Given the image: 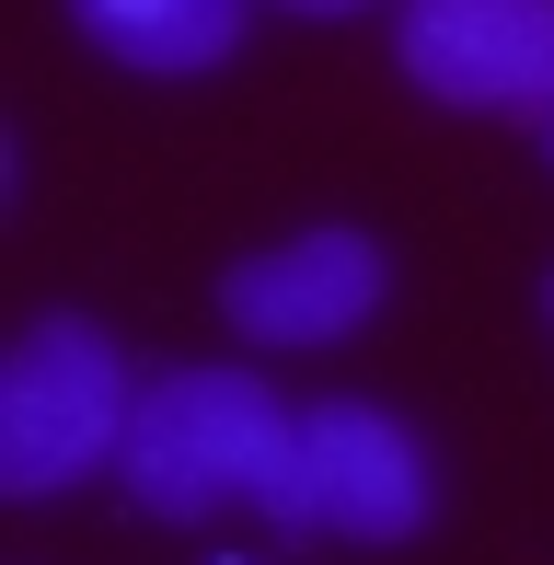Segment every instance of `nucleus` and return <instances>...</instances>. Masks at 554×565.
I'll return each mask as SVG.
<instances>
[{
  "label": "nucleus",
  "instance_id": "obj_1",
  "mask_svg": "<svg viewBox=\"0 0 554 565\" xmlns=\"http://www.w3.org/2000/svg\"><path fill=\"white\" fill-rule=\"evenodd\" d=\"M289 404L255 370H162L139 381L128 450H116V484H128L139 520H232V508L277 497V461H289Z\"/></svg>",
  "mask_w": 554,
  "mask_h": 565
},
{
  "label": "nucleus",
  "instance_id": "obj_2",
  "mask_svg": "<svg viewBox=\"0 0 554 565\" xmlns=\"http://www.w3.org/2000/svg\"><path fill=\"white\" fill-rule=\"evenodd\" d=\"M128 416H139V381L116 335L93 312H35L0 358V497L35 508L58 484L105 473L128 450Z\"/></svg>",
  "mask_w": 554,
  "mask_h": 565
},
{
  "label": "nucleus",
  "instance_id": "obj_3",
  "mask_svg": "<svg viewBox=\"0 0 554 565\" xmlns=\"http://www.w3.org/2000/svg\"><path fill=\"white\" fill-rule=\"evenodd\" d=\"M266 520L289 531V543H416V531L439 520V461H427V439L393 404L323 393V404H300V427H289Z\"/></svg>",
  "mask_w": 554,
  "mask_h": 565
},
{
  "label": "nucleus",
  "instance_id": "obj_4",
  "mask_svg": "<svg viewBox=\"0 0 554 565\" xmlns=\"http://www.w3.org/2000/svg\"><path fill=\"white\" fill-rule=\"evenodd\" d=\"M382 300H393V254L370 243L359 220H312V231H289V243L243 254V266L220 277V323H232L243 347H277V358L370 335Z\"/></svg>",
  "mask_w": 554,
  "mask_h": 565
},
{
  "label": "nucleus",
  "instance_id": "obj_5",
  "mask_svg": "<svg viewBox=\"0 0 554 565\" xmlns=\"http://www.w3.org/2000/svg\"><path fill=\"white\" fill-rule=\"evenodd\" d=\"M393 70L450 116H554V0H393Z\"/></svg>",
  "mask_w": 554,
  "mask_h": 565
},
{
  "label": "nucleus",
  "instance_id": "obj_6",
  "mask_svg": "<svg viewBox=\"0 0 554 565\" xmlns=\"http://www.w3.org/2000/svg\"><path fill=\"white\" fill-rule=\"evenodd\" d=\"M70 23H82L93 58L139 70V82H196L243 46L255 0H70Z\"/></svg>",
  "mask_w": 554,
  "mask_h": 565
},
{
  "label": "nucleus",
  "instance_id": "obj_7",
  "mask_svg": "<svg viewBox=\"0 0 554 565\" xmlns=\"http://www.w3.org/2000/svg\"><path fill=\"white\" fill-rule=\"evenodd\" d=\"M289 23H347V12H370V0H277Z\"/></svg>",
  "mask_w": 554,
  "mask_h": 565
},
{
  "label": "nucleus",
  "instance_id": "obj_8",
  "mask_svg": "<svg viewBox=\"0 0 554 565\" xmlns=\"http://www.w3.org/2000/svg\"><path fill=\"white\" fill-rule=\"evenodd\" d=\"M543 323H554V277H543Z\"/></svg>",
  "mask_w": 554,
  "mask_h": 565
},
{
  "label": "nucleus",
  "instance_id": "obj_9",
  "mask_svg": "<svg viewBox=\"0 0 554 565\" xmlns=\"http://www.w3.org/2000/svg\"><path fill=\"white\" fill-rule=\"evenodd\" d=\"M543 150H554V116H543Z\"/></svg>",
  "mask_w": 554,
  "mask_h": 565
},
{
  "label": "nucleus",
  "instance_id": "obj_10",
  "mask_svg": "<svg viewBox=\"0 0 554 565\" xmlns=\"http://www.w3.org/2000/svg\"><path fill=\"white\" fill-rule=\"evenodd\" d=\"M232 565H243V554H232Z\"/></svg>",
  "mask_w": 554,
  "mask_h": 565
}]
</instances>
